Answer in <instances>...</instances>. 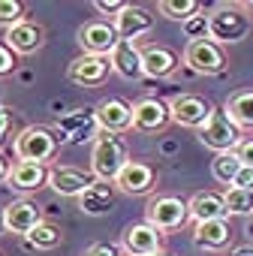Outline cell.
I'll use <instances>...</instances> for the list:
<instances>
[{
  "mask_svg": "<svg viewBox=\"0 0 253 256\" xmlns=\"http://www.w3.org/2000/svg\"><path fill=\"white\" fill-rule=\"evenodd\" d=\"M130 163L126 157V145L118 133H102L94 139V151H90V175L96 181L114 184V178L120 175V169Z\"/></svg>",
  "mask_w": 253,
  "mask_h": 256,
  "instance_id": "1",
  "label": "cell"
},
{
  "mask_svg": "<svg viewBox=\"0 0 253 256\" xmlns=\"http://www.w3.org/2000/svg\"><path fill=\"white\" fill-rule=\"evenodd\" d=\"M250 34V16L238 4H220L208 16V40L220 42H241Z\"/></svg>",
  "mask_w": 253,
  "mask_h": 256,
  "instance_id": "2",
  "label": "cell"
},
{
  "mask_svg": "<svg viewBox=\"0 0 253 256\" xmlns=\"http://www.w3.org/2000/svg\"><path fill=\"white\" fill-rule=\"evenodd\" d=\"M12 148H16V157L22 163H40V166H46L54 157V151H58V136L48 130V126H36L34 124V126H24V130L16 136Z\"/></svg>",
  "mask_w": 253,
  "mask_h": 256,
  "instance_id": "3",
  "label": "cell"
},
{
  "mask_svg": "<svg viewBox=\"0 0 253 256\" xmlns=\"http://www.w3.org/2000/svg\"><path fill=\"white\" fill-rule=\"evenodd\" d=\"M199 142L217 154L223 151H235L241 145V126L226 114V108H211V118L205 120V126L199 130Z\"/></svg>",
  "mask_w": 253,
  "mask_h": 256,
  "instance_id": "4",
  "label": "cell"
},
{
  "mask_svg": "<svg viewBox=\"0 0 253 256\" xmlns=\"http://www.w3.org/2000/svg\"><path fill=\"white\" fill-rule=\"evenodd\" d=\"M96 136H100L96 108H76V112H66L64 118H58V142L82 145Z\"/></svg>",
  "mask_w": 253,
  "mask_h": 256,
  "instance_id": "5",
  "label": "cell"
},
{
  "mask_svg": "<svg viewBox=\"0 0 253 256\" xmlns=\"http://www.w3.org/2000/svg\"><path fill=\"white\" fill-rule=\"evenodd\" d=\"M190 217V208L184 199L178 196H157L148 202L145 208V223H151L157 232H172V229H181Z\"/></svg>",
  "mask_w": 253,
  "mask_h": 256,
  "instance_id": "6",
  "label": "cell"
},
{
  "mask_svg": "<svg viewBox=\"0 0 253 256\" xmlns=\"http://www.w3.org/2000/svg\"><path fill=\"white\" fill-rule=\"evenodd\" d=\"M184 64L196 76H220L226 70V54L214 40H196L184 52Z\"/></svg>",
  "mask_w": 253,
  "mask_h": 256,
  "instance_id": "7",
  "label": "cell"
},
{
  "mask_svg": "<svg viewBox=\"0 0 253 256\" xmlns=\"http://www.w3.org/2000/svg\"><path fill=\"white\" fill-rule=\"evenodd\" d=\"M211 102L199 94H178L172 102H169V118L181 126H196V130H202L205 120L211 118Z\"/></svg>",
  "mask_w": 253,
  "mask_h": 256,
  "instance_id": "8",
  "label": "cell"
},
{
  "mask_svg": "<svg viewBox=\"0 0 253 256\" xmlns=\"http://www.w3.org/2000/svg\"><path fill=\"white\" fill-rule=\"evenodd\" d=\"M112 72V60L108 58H100V54H82L70 64L66 76L72 84H82V88H96L108 78Z\"/></svg>",
  "mask_w": 253,
  "mask_h": 256,
  "instance_id": "9",
  "label": "cell"
},
{
  "mask_svg": "<svg viewBox=\"0 0 253 256\" xmlns=\"http://www.w3.org/2000/svg\"><path fill=\"white\" fill-rule=\"evenodd\" d=\"M169 106L157 96H145L139 102H133V130L139 133H157L169 124Z\"/></svg>",
  "mask_w": 253,
  "mask_h": 256,
  "instance_id": "10",
  "label": "cell"
},
{
  "mask_svg": "<svg viewBox=\"0 0 253 256\" xmlns=\"http://www.w3.org/2000/svg\"><path fill=\"white\" fill-rule=\"evenodd\" d=\"M78 46L84 48V54L108 58V54H112V48L118 46L114 24H108V22H90V24L78 28Z\"/></svg>",
  "mask_w": 253,
  "mask_h": 256,
  "instance_id": "11",
  "label": "cell"
},
{
  "mask_svg": "<svg viewBox=\"0 0 253 256\" xmlns=\"http://www.w3.org/2000/svg\"><path fill=\"white\" fill-rule=\"evenodd\" d=\"M160 244H163V232H157L151 223H130V226L124 229V238H120V247L130 256L157 253Z\"/></svg>",
  "mask_w": 253,
  "mask_h": 256,
  "instance_id": "12",
  "label": "cell"
},
{
  "mask_svg": "<svg viewBox=\"0 0 253 256\" xmlns=\"http://www.w3.org/2000/svg\"><path fill=\"white\" fill-rule=\"evenodd\" d=\"M108 60H112V72H118V76L126 78V82H139V78L145 76L142 52H139V46L130 42V40H118V46L112 48Z\"/></svg>",
  "mask_w": 253,
  "mask_h": 256,
  "instance_id": "13",
  "label": "cell"
},
{
  "mask_svg": "<svg viewBox=\"0 0 253 256\" xmlns=\"http://www.w3.org/2000/svg\"><path fill=\"white\" fill-rule=\"evenodd\" d=\"M118 190L120 193H130V196H142V193H151L154 184H157V172L148 166V163H139V160H130L120 175L114 178Z\"/></svg>",
  "mask_w": 253,
  "mask_h": 256,
  "instance_id": "14",
  "label": "cell"
},
{
  "mask_svg": "<svg viewBox=\"0 0 253 256\" xmlns=\"http://www.w3.org/2000/svg\"><path fill=\"white\" fill-rule=\"evenodd\" d=\"M94 181H96V178H94L90 172L76 169V166H54V169H48V184H52V190L60 193V196H76V199H78Z\"/></svg>",
  "mask_w": 253,
  "mask_h": 256,
  "instance_id": "15",
  "label": "cell"
},
{
  "mask_svg": "<svg viewBox=\"0 0 253 256\" xmlns=\"http://www.w3.org/2000/svg\"><path fill=\"white\" fill-rule=\"evenodd\" d=\"M112 24H114L118 40H130V42H136L139 36H145V34L154 28V16H151L148 10H142V6L126 4V10H124Z\"/></svg>",
  "mask_w": 253,
  "mask_h": 256,
  "instance_id": "16",
  "label": "cell"
},
{
  "mask_svg": "<svg viewBox=\"0 0 253 256\" xmlns=\"http://www.w3.org/2000/svg\"><path fill=\"white\" fill-rule=\"evenodd\" d=\"M96 120L102 133H124L133 126V106H126L124 100H102L96 106Z\"/></svg>",
  "mask_w": 253,
  "mask_h": 256,
  "instance_id": "17",
  "label": "cell"
},
{
  "mask_svg": "<svg viewBox=\"0 0 253 256\" xmlns=\"http://www.w3.org/2000/svg\"><path fill=\"white\" fill-rule=\"evenodd\" d=\"M4 217H6V229L16 232V235H28L30 229H36L42 223V211L30 199H16L12 205H6Z\"/></svg>",
  "mask_w": 253,
  "mask_h": 256,
  "instance_id": "18",
  "label": "cell"
},
{
  "mask_svg": "<svg viewBox=\"0 0 253 256\" xmlns=\"http://www.w3.org/2000/svg\"><path fill=\"white\" fill-rule=\"evenodd\" d=\"M4 40H6V48L12 54H34V52L42 48V28L36 22H28L24 18L16 28H10Z\"/></svg>",
  "mask_w": 253,
  "mask_h": 256,
  "instance_id": "19",
  "label": "cell"
},
{
  "mask_svg": "<svg viewBox=\"0 0 253 256\" xmlns=\"http://www.w3.org/2000/svg\"><path fill=\"white\" fill-rule=\"evenodd\" d=\"M142 66H145V76L166 78L178 70V54L169 46H148L142 48Z\"/></svg>",
  "mask_w": 253,
  "mask_h": 256,
  "instance_id": "20",
  "label": "cell"
},
{
  "mask_svg": "<svg viewBox=\"0 0 253 256\" xmlns=\"http://www.w3.org/2000/svg\"><path fill=\"white\" fill-rule=\"evenodd\" d=\"M229 238H232V229L226 220H205V223H196V229H193V241L199 250L217 253L229 244Z\"/></svg>",
  "mask_w": 253,
  "mask_h": 256,
  "instance_id": "21",
  "label": "cell"
},
{
  "mask_svg": "<svg viewBox=\"0 0 253 256\" xmlns=\"http://www.w3.org/2000/svg\"><path fill=\"white\" fill-rule=\"evenodd\" d=\"M187 208H190V217H193L196 223H205V220H226V217H229V214H226L223 196L214 193V190L196 193V196L187 202Z\"/></svg>",
  "mask_w": 253,
  "mask_h": 256,
  "instance_id": "22",
  "label": "cell"
},
{
  "mask_svg": "<svg viewBox=\"0 0 253 256\" xmlns=\"http://www.w3.org/2000/svg\"><path fill=\"white\" fill-rule=\"evenodd\" d=\"M78 208L90 217H100V214H108L114 208V190L112 184L106 181H94L82 196H78Z\"/></svg>",
  "mask_w": 253,
  "mask_h": 256,
  "instance_id": "23",
  "label": "cell"
},
{
  "mask_svg": "<svg viewBox=\"0 0 253 256\" xmlns=\"http://www.w3.org/2000/svg\"><path fill=\"white\" fill-rule=\"evenodd\" d=\"M10 184L16 187V190H36V187H42V184H48V169L46 166H40V163H16L12 169H10Z\"/></svg>",
  "mask_w": 253,
  "mask_h": 256,
  "instance_id": "24",
  "label": "cell"
},
{
  "mask_svg": "<svg viewBox=\"0 0 253 256\" xmlns=\"http://www.w3.org/2000/svg\"><path fill=\"white\" fill-rule=\"evenodd\" d=\"M226 114L241 126V130H253V90H241L226 100Z\"/></svg>",
  "mask_w": 253,
  "mask_h": 256,
  "instance_id": "25",
  "label": "cell"
},
{
  "mask_svg": "<svg viewBox=\"0 0 253 256\" xmlns=\"http://www.w3.org/2000/svg\"><path fill=\"white\" fill-rule=\"evenodd\" d=\"M241 169H244V163L238 160L235 151H223V154H217V157L211 160V175H214L220 184H226V187H232V181L238 178Z\"/></svg>",
  "mask_w": 253,
  "mask_h": 256,
  "instance_id": "26",
  "label": "cell"
},
{
  "mask_svg": "<svg viewBox=\"0 0 253 256\" xmlns=\"http://www.w3.org/2000/svg\"><path fill=\"white\" fill-rule=\"evenodd\" d=\"M24 238H28V244H30V247H36V250H54V247L60 244L64 232H60V226H54V223L42 220V223H40L36 229H30Z\"/></svg>",
  "mask_w": 253,
  "mask_h": 256,
  "instance_id": "27",
  "label": "cell"
},
{
  "mask_svg": "<svg viewBox=\"0 0 253 256\" xmlns=\"http://www.w3.org/2000/svg\"><path fill=\"white\" fill-rule=\"evenodd\" d=\"M160 12L175 22H190L193 16L202 12V4L199 0H160Z\"/></svg>",
  "mask_w": 253,
  "mask_h": 256,
  "instance_id": "28",
  "label": "cell"
},
{
  "mask_svg": "<svg viewBox=\"0 0 253 256\" xmlns=\"http://www.w3.org/2000/svg\"><path fill=\"white\" fill-rule=\"evenodd\" d=\"M223 202H226V214H238V217L253 214V193H250V190H241V187H226Z\"/></svg>",
  "mask_w": 253,
  "mask_h": 256,
  "instance_id": "29",
  "label": "cell"
},
{
  "mask_svg": "<svg viewBox=\"0 0 253 256\" xmlns=\"http://www.w3.org/2000/svg\"><path fill=\"white\" fill-rule=\"evenodd\" d=\"M18 22H24V6L18 0H0V28H16Z\"/></svg>",
  "mask_w": 253,
  "mask_h": 256,
  "instance_id": "30",
  "label": "cell"
},
{
  "mask_svg": "<svg viewBox=\"0 0 253 256\" xmlns=\"http://www.w3.org/2000/svg\"><path fill=\"white\" fill-rule=\"evenodd\" d=\"M184 34H187L190 42H196V40H208V16L199 12V16H193L190 22H184Z\"/></svg>",
  "mask_w": 253,
  "mask_h": 256,
  "instance_id": "31",
  "label": "cell"
},
{
  "mask_svg": "<svg viewBox=\"0 0 253 256\" xmlns=\"http://www.w3.org/2000/svg\"><path fill=\"white\" fill-rule=\"evenodd\" d=\"M10 133H12V108L0 102V148L10 145Z\"/></svg>",
  "mask_w": 253,
  "mask_h": 256,
  "instance_id": "32",
  "label": "cell"
},
{
  "mask_svg": "<svg viewBox=\"0 0 253 256\" xmlns=\"http://www.w3.org/2000/svg\"><path fill=\"white\" fill-rule=\"evenodd\" d=\"M94 10L102 12V16H114V18H118V16L126 10V4H124V0H96Z\"/></svg>",
  "mask_w": 253,
  "mask_h": 256,
  "instance_id": "33",
  "label": "cell"
},
{
  "mask_svg": "<svg viewBox=\"0 0 253 256\" xmlns=\"http://www.w3.org/2000/svg\"><path fill=\"white\" fill-rule=\"evenodd\" d=\"M16 70V54L6 48V42L0 46V76H10Z\"/></svg>",
  "mask_w": 253,
  "mask_h": 256,
  "instance_id": "34",
  "label": "cell"
},
{
  "mask_svg": "<svg viewBox=\"0 0 253 256\" xmlns=\"http://www.w3.org/2000/svg\"><path fill=\"white\" fill-rule=\"evenodd\" d=\"M235 154H238V160H241L244 166L253 169V139H241V145L235 148Z\"/></svg>",
  "mask_w": 253,
  "mask_h": 256,
  "instance_id": "35",
  "label": "cell"
},
{
  "mask_svg": "<svg viewBox=\"0 0 253 256\" xmlns=\"http://www.w3.org/2000/svg\"><path fill=\"white\" fill-rule=\"evenodd\" d=\"M232 187H241V190H250V193H253V169L244 166V169L238 172V178L232 181Z\"/></svg>",
  "mask_w": 253,
  "mask_h": 256,
  "instance_id": "36",
  "label": "cell"
},
{
  "mask_svg": "<svg viewBox=\"0 0 253 256\" xmlns=\"http://www.w3.org/2000/svg\"><path fill=\"white\" fill-rule=\"evenodd\" d=\"M84 256H120V250L114 244H94Z\"/></svg>",
  "mask_w": 253,
  "mask_h": 256,
  "instance_id": "37",
  "label": "cell"
},
{
  "mask_svg": "<svg viewBox=\"0 0 253 256\" xmlns=\"http://www.w3.org/2000/svg\"><path fill=\"white\" fill-rule=\"evenodd\" d=\"M232 256H253V244H241V247H235Z\"/></svg>",
  "mask_w": 253,
  "mask_h": 256,
  "instance_id": "38",
  "label": "cell"
},
{
  "mask_svg": "<svg viewBox=\"0 0 253 256\" xmlns=\"http://www.w3.org/2000/svg\"><path fill=\"white\" fill-rule=\"evenodd\" d=\"M10 169H12V166H10L4 157H0V181H10Z\"/></svg>",
  "mask_w": 253,
  "mask_h": 256,
  "instance_id": "39",
  "label": "cell"
},
{
  "mask_svg": "<svg viewBox=\"0 0 253 256\" xmlns=\"http://www.w3.org/2000/svg\"><path fill=\"white\" fill-rule=\"evenodd\" d=\"M6 232V217H4V208H0V235Z\"/></svg>",
  "mask_w": 253,
  "mask_h": 256,
  "instance_id": "40",
  "label": "cell"
},
{
  "mask_svg": "<svg viewBox=\"0 0 253 256\" xmlns=\"http://www.w3.org/2000/svg\"><path fill=\"white\" fill-rule=\"evenodd\" d=\"M247 232H250V238H253V220H250V223H247Z\"/></svg>",
  "mask_w": 253,
  "mask_h": 256,
  "instance_id": "41",
  "label": "cell"
},
{
  "mask_svg": "<svg viewBox=\"0 0 253 256\" xmlns=\"http://www.w3.org/2000/svg\"><path fill=\"white\" fill-rule=\"evenodd\" d=\"M148 256H166V253H163V250H157V253H148Z\"/></svg>",
  "mask_w": 253,
  "mask_h": 256,
  "instance_id": "42",
  "label": "cell"
},
{
  "mask_svg": "<svg viewBox=\"0 0 253 256\" xmlns=\"http://www.w3.org/2000/svg\"><path fill=\"white\" fill-rule=\"evenodd\" d=\"M244 10H250V12H253V4H247V6H244Z\"/></svg>",
  "mask_w": 253,
  "mask_h": 256,
  "instance_id": "43",
  "label": "cell"
},
{
  "mask_svg": "<svg viewBox=\"0 0 253 256\" xmlns=\"http://www.w3.org/2000/svg\"><path fill=\"white\" fill-rule=\"evenodd\" d=\"M0 256H4V253H0Z\"/></svg>",
  "mask_w": 253,
  "mask_h": 256,
  "instance_id": "44",
  "label": "cell"
}]
</instances>
